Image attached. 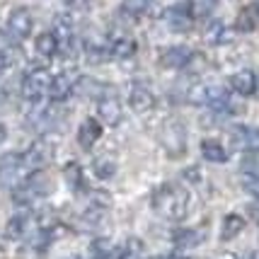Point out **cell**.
<instances>
[{
    "label": "cell",
    "instance_id": "6da1fadb",
    "mask_svg": "<svg viewBox=\"0 0 259 259\" xmlns=\"http://www.w3.org/2000/svg\"><path fill=\"white\" fill-rule=\"evenodd\" d=\"M153 211L165 221H182L189 211V192L175 182L160 184L153 192Z\"/></svg>",
    "mask_w": 259,
    "mask_h": 259
},
{
    "label": "cell",
    "instance_id": "7a4b0ae2",
    "mask_svg": "<svg viewBox=\"0 0 259 259\" xmlns=\"http://www.w3.org/2000/svg\"><path fill=\"white\" fill-rule=\"evenodd\" d=\"M29 162L20 153H5L0 155V189L5 192H15L20 189L24 182L29 180Z\"/></svg>",
    "mask_w": 259,
    "mask_h": 259
},
{
    "label": "cell",
    "instance_id": "3957f363",
    "mask_svg": "<svg viewBox=\"0 0 259 259\" xmlns=\"http://www.w3.org/2000/svg\"><path fill=\"white\" fill-rule=\"evenodd\" d=\"M51 80L54 75L49 73V68H32V70H27L22 78V97L24 102H29V104H41V102L49 97V90H51Z\"/></svg>",
    "mask_w": 259,
    "mask_h": 259
},
{
    "label": "cell",
    "instance_id": "277c9868",
    "mask_svg": "<svg viewBox=\"0 0 259 259\" xmlns=\"http://www.w3.org/2000/svg\"><path fill=\"white\" fill-rule=\"evenodd\" d=\"M165 24H167L172 32H189L194 24V5L192 0H182L177 5L167 8L165 12Z\"/></svg>",
    "mask_w": 259,
    "mask_h": 259
},
{
    "label": "cell",
    "instance_id": "5b68a950",
    "mask_svg": "<svg viewBox=\"0 0 259 259\" xmlns=\"http://www.w3.org/2000/svg\"><path fill=\"white\" fill-rule=\"evenodd\" d=\"M160 141H162V148L169 153V158H180L182 153L187 150V131H184V126L180 121L165 124Z\"/></svg>",
    "mask_w": 259,
    "mask_h": 259
},
{
    "label": "cell",
    "instance_id": "8992f818",
    "mask_svg": "<svg viewBox=\"0 0 259 259\" xmlns=\"http://www.w3.org/2000/svg\"><path fill=\"white\" fill-rule=\"evenodd\" d=\"M32 27H34V17L27 8H15V10H10V15H8V34H10L15 41L27 39V36L32 34Z\"/></svg>",
    "mask_w": 259,
    "mask_h": 259
},
{
    "label": "cell",
    "instance_id": "52a82bcc",
    "mask_svg": "<svg viewBox=\"0 0 259 259\" xmlns=\"http://www.w3.org/2000/svg\"><path fill=\"white\" fill-rule=\"evenodd\" d=\"M78 82H80V78L75 75V70H63V73L54 75L51 90H49V100H54V102L68 100L73 92L78 90Z\"/></svg>",
    "mask_w": 259,
    "mask_h": 259
},
{
    "label": "cell",
    "instance_id": "ba28073f",
    "mask_svg": "<svg viewBox=\"0 0 259 259\" xmlns=\"http://www.w3.org/2000/svg\"><path fill=\"white\" fill-rule=\"evenodd\" d=\"M128 107H131L136 114H148L155 107V95H153V90H150L148 85H143V82H134L131 90H128Z\"/></svg>",
    "mask_w": 259,
    "mask_h": 259
},
{
    "label": "cell",
    "instance_id": "9c48e42d",
    "mask_svg": "<svg viewBox=\"0 0 259 259\" xmlns=\"http://www.w3.org/2000/svg\"><path fill=\"white\" fill-rule=\"evenodd\" d=\"M194 51L189 46H169L165 51H160V66L162 68H172V70H180L187 68L192 63Z\"/></svg>",
    "mask_w": 259,
    "mask_h": 259
},
{
    "label": "cell",
    "instance_id": "30bf717a",
    "mask_svg": "<svg viewBox=\"0 0 259 259\" xmlns=\"http://www.w3.org/2000/svg\"><path fill=\"white\" fill-rule=\"evenodd\" d=\"M97 116H100L102 124L107 126H119L121 124V119H124V107H121V102L116 100V97H102L97 102Z\"/></svg>",
    "mask_w": 259,
    "mask_h": 259
},
{
    "label": "cell",
    "instance_id": "8fae6325",
    "mask_svg": "<svg viewBox=\"0 0 259 259\" xmlns=\"http://www.w3.org/2000/svg\"><path fill=\"white\" fill-rule=\"evenodd\" d=\"M230 141L240 150L254 153V150H259V126H235L230 131Z\"/></svg>",
    "mask_w": 259,
    "mask_h": 259
},
{
    "label": "cell",
    "instance_id": "7c38bea8",
    "mask_svg": "<svg viewBox=\"0 0 259 259\" xmlns=\"http://www.w3.org/2000/svg\"><path fill=\"white\" fill-rule=\"evenodd\" d=\"M24 158H27V162H29V167L41 169L49 160L54 158V143H49L46 138H39V141H34L32 146L27 148Z\"/></svg>",
    "mask_w": 259,
    "mask_h": 259
},
{
    "label": "cell",
    "instance_id": "4fadbf2b",
    "mask_svg": "<svg viewBox=\"0 0 259 259\" xmlns=\"http://www.w3.org/2000/svg\"><path fill=\"white\" fill-rule=\"evenodd\" d=\"M230 90L242 95V97H252L259 90V78L252 70H237L230 75Z\"/></svg>",
    "mask_w": 259,
    "mask_h": 259
},
{
    "label": "cell",
    "instance_id": "5bb4252c",
    "mask_svg": "<svg viewBox=\"0 0 259 259\" xmlns=\"http://www.w3.org/2000/svg\"><path fill=\"white\" fill-rule=\"evenodd\" d=\"M51 32L56 34V39L61 41V51L70 49L73 39H75V24H73V17H70V15H56L54 29H51Z\"/></svg>",
    "mask_w": 259,
    "mask_h": 259
},
{
    "label": "cell",
    "instance_id": "9a60e30c",
    "mask_svg": "<svg viewBox=\"0 0 259 259\" xmlns=\"http://www.w3.org/2000/svg\"><path fill=\"white\" fill-rule=\"evenodd\" d=\"M203 237H206V230H201V228H180V230H175V233H172L175 245L182 247V249L199 247V245L203 242Z\"/></svg>",
    "mask_w": 259,
    "mask_h": 259
},
{
    "label": "cell",
    "instance_id": "2e32d148",
    "mask_svg": "<svg viewBox=\"0 0 259 259\" xmlns=\"http://www.w3.org/2000/svg\"><path fill=\"white\" fill-rule=\"evenodd\" d=\"M34 49H36V54L41 58L51 61V58H56L58 54H61V41L56 39L54 32H41L34 39Z\"/></svg>",
    "mask_w": 259,
    "mask_h": 259
},
{
    "label": "cell",
    "instance_id": "e0dca14e",
    "mask_svg": "<svg viewBox=\"0 0 259 259\" xmlns=\"http://www.w3.org/2000/svg\"><path fill=\"white\" fill-rule=\"evenodd\" d=\"M102 138V124L97 119H85L78 128V143L80 148H85V150H90L97 141Z\"/></svg>",
    "mask_w": 259,
    "mask_h": 259
},
{
    "label": "cell",
    "instance_id": "ac0fdd59",
    "mask_svg": "<svg viewBox=\"0 0 259 259\" xmlns=\"http://www.w3.org/2000/svg\"><path fill=\"white\" fill-rule=\"evenodd\" d=\"M32 233V218L24 213H17L10 218V223H8V240H15V242H20V240H27Z\"/></svg>",
    "mask_w": 259,
    "mask_h": 259
},
{
    "label": "cell",
    "instance_id": "d6986e66",
    "mask_svg": "<svg viewBox=\"0 0 259 259\" xmlns=\"http://www.w3.org/2000/svg\"><path fill=\"white\" fill-rule=\"evenodd\" d=\"M150 10H153V0H124L121 8H119V12L124 17H128V20H134V22L150 15Z\"/></svg>",
    "mask_w": 259,
    "mask_h": 259
},
{
    "label": "cell",
    "instance_id": "ffe728a7",
    "mask_svg": "<svg viewBox=\"0 0 259 259\" xmlns=\"http://www.w3.org/2000/svg\"><path fill=\"white\" fill-rule=\"evenodd\" d=\"M136 39L126 36V34H119V36H112L109 39V54L112 58H131L136 54Z\"/></svg>",
    "mask_w": 259,
    "mask_h": 259
},
{
    "label": "cell",
    "instance_id": "44dd1931",
    "mask_svg": "<svg viewBox=\"0 0 259 259\" xmlns=\"http://www.w3.org/2000/svg\"><path fill=\"white\" fill-rule=\"evenodd\" d=\"M203 39H206L208 44L221 46V44H228V41H230V32H228V27L221 22V20H208V22H206V29H203Z\"/></svg>",
    "mask_w": 259,
    "mask_h": 259
},
{
    "label": "cell",
    "instance_id": "7402d4cb",
    "mask_svg": "<svg viewBox=\"0 0 259 259\" xmlns=\"http://www.w3.org/2000/svg\"><path fill=\"white\" fill-rule=\"evenodd\" d=\"M22 187H27L39 199V196H46V194L51 192V180H49V175H46L44 169H34L32 175H29V180L24 182Z\"/></svg>",
    "mask_w": 259,
    "mask_h": 259
},
{
    "label": "cell",
    "instance_id": "603a6c76",
    "mask_svg": "<svg viewBox=\"0 0 259 259\" xmlns=\"http://www.w3.org/2000/svg\"><path fill=\"white\" fill-rule=\"evenodd\" d=\"M63 177H66V184L73 189V192H85L88 189V182H85V172L80 167L78 162H68L66 167H63Z\"/></svg>",
    "mask_w": 259,
    "mask_h": 259
},
{
    "label": "cell",
    "instance_id": "cb8c5ba5",
    "mask_svg": "<svg viewBox=\"0 0 259 259\" xmlns=\"http://www.w3.org/2000/svg\"><path fill=\"white\" fill-rule=\"evenodd\" d=\"M242 230H245V218L240 213H228L226 218H223V226H221V240H223V242L235 240Z\"/></svg>",
    "mask_w": 259,
    "mask_h": 259
},
{
    "label": "cell",
    "instance_id": "d4e9b609",
    "mask_svg": "<svg viewBox=\"0 0 259 259\" xmlns=\"http://www.w3.org/2000/svg\"><path fill=\"white\" fill-rule=\"evenodd\" d=\"M201 155H203V160L221 165V162L228 160V150L223 148V143H218L213 138H206V141H201Z\"/></svg>",
    "mask_w": 259,
    "mask_h": 259
},
{
    "label": "cell",
    "instance_id": "484cf974",
    "mask_svg": "<svg viewBox=\"0 0 259 259\" xmlns=\"http://www.w3.org/2000/svg\"><path fill=\"white\" fill-rule=\"evenodd\" d=\"M114 242L109 237H95L90 242V257L92 259H114Z\"/></svg>",
    "mask_w": 259,
    "mask_h": 259
},
{
    "label": "cell",
    "instance_id": "4316f807",
    "mask_svg": "<svg viewBox=\"0 0 259 259\" xmlns=\"http://www.w3.org/2000/svg\"><path fill=\"white\" fill-rule=\"evenodd\" d=\"M92 172L100 177V180H112L116 175V162L112 158H97L92 162Z\"/></svg>",
    "mask_w": 259,
    "mask_h": 259
},
{
    "label": "cell",
    "instance_id": "83f0119b",
    "mask_svg": "<svg viewBox=\"0 0 259 259\" xmlns=\"http://www.w3.org/2000/svg\"><path fill=\"white\" fill-rule=\"evenodd\" d=\"M141 249H143V245L136 237H131V240H126L124 247H119L114 252V259H138L141 257Z\"/></svg>",
    "mask_w": 259,
    "mask_h": 259
},
{
    "label": "cell",
    "instance_id": "f1b7e54d",
    "mask_svg": "<svg viewBox=\"0 0 259 259\" xmlns=\"http://www.w3.org/2000/svg\"><path fill=\"white\" fill-rule=\"evenodd\" d=\"M257 20H259V15H257L254 8L242 10L240 12V17H237V29H242V32H252V29L257 27Z\"/></svg>",
    "mask_w": 259,
    "mask_h": 259
},
{
    "label": "cell",
    "instance_id": "f546056e",
    "mask_svg": "<svg viewBox=\"0 0 259 259\" xmlns=\"http://www.w3.org/2000/svg\"><path fill=\"white\" fill-rule=\"evenodd\" d=\"M15 68V54L10 49H0V80Z\"/></svg>",
    "mask_w": 259,
    "mask_h": 259
},
{
    "label": "cell",
    "instance_id": "4dcf8cb0",
    "mask_svg": "<svg viewBox=\"0 0 259 259\" xmlns=\"http://www.w3.org/2000/svg\"><path fill=\"white\" fill-rule=\"evenodd\" d=\"M242 169H245V175H254V177H259V150H254L249 158H245Z\"/></svg>",
    "mask_w": 259,
    "mask_h": 259
},
{
    "label": "cell",
    "instance_id": "1f68e13d",
    "mask_svg": "<svg viewBox=\"0 0 259 259\" xmlns=\"http://www.w3.org/2000/svg\"><path fill=\"white\" fill-rule=\"evenodd\" d=\"M242 187H245V192L247 194H252L254 199H259V177H254V175H245Z\"/></svg>",
    "mask_w": 259,
    "mask_h": 259
},
{
    "label": "cell",
    "instance_id": "d6a6232c",
    "mask_svg": "<svg viewBox=\"0 0 259 259\" xmlns=\"http://www.w3.org/2000/svg\"><path fill=\"white\" fill-rule=\"evenodd\" d=\"M5 138H8V131H5V126L0 124V143H5Z\"/></svg>",
    "mask_w": 259,
    "mask_h": 259
},
{
    "label": "cell",
    "instance_id": "836d02e7",
    "mask_svg": "<svg viewBox=\"0 0 259 259\" xmlns=\"http://www.w3.org/2000/svg\"><path fill=\"white\" fill-rule=\"evenodd\" d=\"M245 259H259V252H249V254H247Z\"/></svg>",
    "mask_w": 259,
    "mask_h": 259
},
{
    "label": "cell",
    "instance_id": "e575fe53",
    "mask_svg": "<svg viewBox=\"0 0 259 259\" xmlns=\"http://www.w3.org/2000/svg\"><path fill=\"white\" fill-rule=\"evenodd\" d=\"M218 259H237L235 254H223V257H218Z\"/></svg>",
    "mask_w": 259,
    "mask_h": 259
},
{
    "label": "cell",
    "instance_id": "d590c367",
    "mask_svg": "<svg viewBox=\"0 0 259 259\" xmlns=\"http://www.w3.org/2000/svg\"><path fill=\"white\" fill-rule=\"evenodd\" d=\"M148 259H162V257H148Z\"/></svg>",
    "mask_w": 259,
    "mask_h": 259
},
{
    "label": "cell",
    "instance_id": "8d00e7d4",
    "mask_svg": "<svg viewBox=\"0 0 259 259\" xmlns=\"http://www.w3.org/2000/svg\"><path fill=\"white\" fill-rule=\"evenodd\" d=\"M66 259H80V257H66Z\"/></svg>",
    "mask_w": 259,
    "mask_h": 259
}]
</instances>
